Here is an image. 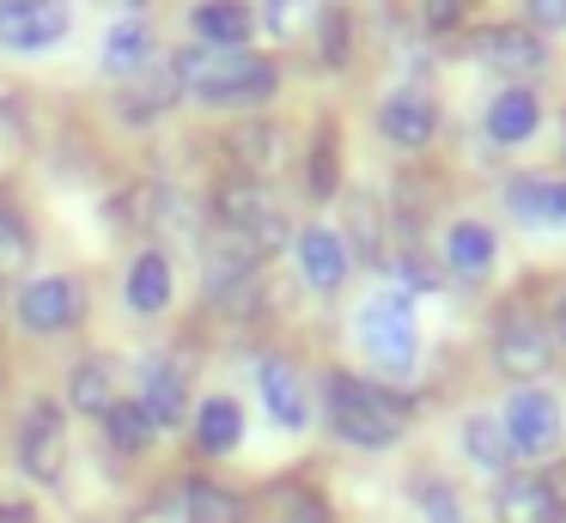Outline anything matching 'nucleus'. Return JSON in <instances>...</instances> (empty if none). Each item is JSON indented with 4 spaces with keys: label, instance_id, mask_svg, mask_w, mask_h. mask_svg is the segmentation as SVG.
<instances>
[{
    "label": "nucleus",
    "instance_id": "29",
    "mask_svg": "<svg viewBox=\"0 0 566 523\" xmlns=\"http://www.w3.org/2000/svg\"><path fill=\"white\" fill-rule=\"evenodd\" d=\"M420 511H427V523H463V505H457V487L444 481H420Z\"/></svg>",
    "mask_w": 566,
    "mask_h": 523
},
{
    "label": "nucleus",
    "instance_id": "31",
    "mask_svg": "<svg viewBox=\"0 0 566 523\" xmlns=\"http://www.w3.org/2000/svg\"><path fill=\"white\" fill-rule=\"evenodd\" d=\"M311 19V0H262V24L274 36H298V24Z\"/></svg>",
    "mask_w": 566,
    "mask_h": 523
},
{
    "label": "nucleus",
    "instance_id": "23",
    "mask_svg": "<svg viewBox=\"0 0 566 523\" xmlns=\"http://www.w3.org/2000/svg\"><path fill=\"white\" fill-rule=\"evenodd\" d=\"M463 457L475 462L481 474H505L517 450H512V438H505V426L493 420V414H469L463 420Z\"/></svg>",
    "mask_w": 566,
    "mask_h": 523
},
{
    "label": "nucleus",
    "instance_id": "27",
    "mask_svg": "<svg viewBox=\"0 0 566 523\" xmlns=\"http://www.w3.org/2000/svg\"><path fill=\"white\" fill-rule=\"evenodd\" d=\"M116 401V377H111V359H80L74 365V408L104 420V408Z\"/></svg>",
    "mask_w": 566,
    "mask_h": 523
},
{
    "label": "nucleus",
    "instance_id": "33",
    "mask_svg": "<svg viewBox=\"0 0 566 523\" xmlns=\"http://www.w3.org/2000/svg\"><path fill=\"white\" fill-rule=\"evenodd\" d=\"M274 523H329V511H323L317 493H286V505H281Z\"/></svg>",
    "mask_w": 566,
    "mask_h": 523
},
{
    "label": "nucleus",
    "instance_id": "32",
    "mask_svg": "<svg viewBox=\"0 0 566 523\" xmlns=\"http://www.w3.org/2000/svg\"><path fill=\"white\" fill-rule=\"evenodd\" d=\"M323 61H329V67H342V61H347V49H354V31H347V12H323Z\"/></svg>",
    "mask_w": 566,
    "mask_h": 523
},
{
    "label": "nucleus",
    "instance_id": "12",
    "mask_svg": "<svg viewBox=\"0 0 566 523\" xmlns=\"http://www.w3.org/2000/svg\"><path fill=\"white\" fill-rule=\"evenodd\" d=\"M505 213L530 231H566V177H512Z\"/></svg>",
    "mask_w": 566,
    "mask_h": 523
},
{
    "label": "nucleus",
    "instance_id": "22",
    "mask_svg": "<svg viewBox=\"0 0 566 523\" xmlns=\"http://www.w3.org/2000/svg\"><path fill=\"white\" fill-rule=\"evenodd\" d=\"M493 255H500V243H493V231L481 226V219H457V226L444 231V262H451V274L475 280L493 268Z\"/></svg>",
    "mask_w": 566,
    "mask_h": 523
},
{
    "label": "nucleus",
    "instance_id": "34",
    "mask_svg": "<svg viewBox=\"0 0 566 523\" xmlns=\"http://www.w3.org/2000/svg\"><path fill=\"white\" fill-rule=\"evenodd\" d=\"M530 24H542V31H554V24H566V0H524Z\"/></svg>",
    "mask_w": 566,
    "mask_h": 523
},
{
    "label": "nucleus",
    "instance_id": "21",
    "mask_svg": "<svg viewBox=\"0 0 566 523\" xmlns=\"http://www.w3.org/2000/svg\"><path fill=\"white\" fill-rule=\"evenodd\" d=\"M171 292H177L171 262H165L159 250H140L135 268H128V311H135V316H159L165 304H171Z\"/></svg>",
    "mask_w": 566,
    "mask_h": 523
},
{
    "label": "nucleus",
    "instance_id": "1",
    "mask_svg": "<svg viewBox=\"0 0 566 523\" xmlns=\"http://www.w3.org/2000/svg\"><path fill=\"white\" fill-rule=\"evenodd\" d=\"M177 73V92L201 97V104H262V97L281 85V73H274V61L262 55H244V49H184V55L171 61Z\"/></svg>",
    "mask_w": 566,
    "mask_h": 523
},
{
    "label": "nucleus",
    "instance_id": "28",
    "mask_svg": "<svg viewBox=\"0 0 566 523\" xmlns=\"http://www.w3.org/2000/svg\"><path fill=\"white\" fill-rule=\"evenodd\" d=\"M184 505H189L184 523H244V499L226 493V487H213V481H196Z\"/></svg>",
    "mask_w": 566,
    "mask_h": 523
},
{
    "label": "nucleus",
    "instance_id": "26",
    "mask_svg": "<svg viewBox=\"0 0 566 523\" xmlns=\"http://www.w3.org/2000/svg\"><path fill=\"white\" fill-rule=\"evenodd\" d=\"M104 438H111L116 450H123V457H135V450H147L153 438V420H147V408H140V401H111V408H104Z\"/></svg>",
    "mask_w": 566,
    "mask_h": 523
},
{
    "label": "nucleus",
    "instance_id": "20",
    "mask_svg": "<svg viewBox=\"0 0 566 523\" xmlns=\"http://www.w3.org/2000/svg\"><path fill=\"white\" fill-rule=\"evenodd\" d=\"M536 122H542L536 92H530V85H505V92L488 104V140H500V146H524L530 134H536Z\"/></svg>",
    "mask_w": 566,
    "mask_h": 523
},
{
    "label": "nucleus",
    "instance_id": "5",
    "mask_svg": "<svg viewBox=\"0 0 566 523\" xmlns=\"http://www.w3.org/2000/svg\"><path fill=\"white\" fill-rule=\"evenodd\" d=\"M13 457L25 469V481L55 487L62 481V462H67V414L55 401H31L19 414V432H13Z\"/></svg>",
    "mask_w": 566,
    "mask_h": 523
},
{
    "label": "nucleus",
    "instance_id": "30",
    "mask_svg": "<svg viewBox=\"0 0 566 523\" xmlns=\"http://www.w3.org/2000/svg\"><path fill=\"white\" fill-rule=\"evenodd\" d=\"M311 195H335V128H317V146H311Z\"/></svg>",
    "mask_w": 566,
    "mask_h": 523
},
{
    "label": "nucleus",
    "instance_id": "4",
    "mask_svg": "<svg viewBox=\"0 0 566 523\" xmlns=\"http://www.w3.org/2000/svg\"><path fill=\"white\" fill-rule=\"evenodd\" d=\"M213 219H220V231L232 238L238 255H250V262H262V255H274L293 231H286V207L274 201L269 182H250V177H226L220 189H213Z\"/></svg>",
    "mask_w": 566,
    "mask_h": 523
},
{
    "label": "nucleus",
    "instance_id": "16",
    "mask_svg": "<svg viewBox=\"0 0 566 523\" xmlns=\"http://www.w3.org/2000/svg\"><path fill=\"white\" fill-rule=\"evenodd\" d=\"M140 408H147L153 432H171L189 414V384H184V372H177V359L159 353V359L140 365Z\"/></svg>",
    "mask_w": 566,
    "mask_h": 523
},
{
    "label": "nucleus",
    "instance_id": "14",
    "mask_svg": "<svg viewBox=\"0 0 566 523\" xmlns=\"http://www.w3.org/2000/svg\"><path fill=\"white\" fill-rule=\"evenodd\" d=\"M293 250H298V280H305L311 292H335L347 274H354L342 231H329V226H305Z\"/></svg>",
    "mask_w": 566,
    "mask_h": 523
},
{
    "label": "nucleus",
    "instance_id": "7",
    "mask_svg": "<svg viewBox=\"0 0 566 523\" xmlns=\"http://www.w3.org/2000/svg\"><path fill=\"white\" fill-rule=\"evenodd\" d=\"M74 24L67 0H0V49L13 55H43L55 49Z\"/></svg>",
    "mask_w": 566,
    "mask_h": 523
},
{
    "label": "nucleus",
    "instance_id": "8",
    "mask_svg": "<svg viewBox=\"0 0 566 523\" xmlns=\"http://www.w3.org/2000/svg\"><path fill=\"white\" fill-rule=\"evenodd\" d=\"M80 316H86V292H80L74 274H43L19 292V323L31 335H67Z\"/></svg>",
    "mask_w": 566,
    "mask_h": 523
},
{
    "label": "nucleus",
    "instance_id": "13",
    "mask_svg": "<svg viewBox=\"0 0 566 523\" xmlns=\"http://www.w3.org/2000/svg\"><path fill=\"white\" fill-rule=\"evenodd\" d=\"M378 128L390 146L420 153V146H432V134H439V104H432L427 92H390L378 104Z\"/></svg>",
    "mask_w": 566,
    "mask_h": 523
},
{
    "label": "nucleus",
    "instance_id": "9",
    "mask_svg": "<svg viewBox=\"0 0 566 523\" xmlns=\"http://www.w3.org/2000/svg\"><path fill=\"white\" fill-rule=\"evenodd\" d=\"M493 365L505 377H542L554 365V335L530 311H505L493 328Z\"/></svg>",
    "mask_w": 566,
    "mask_h": 523
},
{
    "label": "nucleus",
    "instance_id": "19",
    "mask_svg": "<svg viewBox=\"0 0 566 523\" xmlns=\"http://www.w3.org/2000/svg\"><path fill=\"white\" fill-rule=\"evenodd\" d=\"M250 7L244 0H201L196 12H189V31H196L201 49H238L250 43Z\"/></svg>",
    "mask_w": 566,
    "mask_h": 523
},
{
    "label": "nucleus",
    "instance_id": "6",
    "mask_svg": "<svg viewBox=\"0 0 566 523\" xmlns=\"http://www.w3.org/2000/svg\"><path fill=\"white\" fill-rule=\"evenodd\" d=\"M500 426H505V438H512L517 457H548V450L560 444V432H566L560 396H554V389H542V384H524L512 401H505Z\"/></svg>",
    "mask_w": 566,
    "mask_h": 523
},
{
    "label": "nucleus",
    "instance_id": "2",
    "mask_svg": "<svg viewBox=\"0 0 566 523\" xmlns=\"http://www.w3.org/2000/svg\"><path fill=\"white\" fill-rule=\"evenodd\" d=\"M323 414H329L335 438H347V444H359V450L396 444L402 426H408L396 389L371 384V377H347V372H335L329 384H323Z\"/></svg>",
    "mask_w": 566,
    "mask_h": 523
},
{
    "label": "nucleus",
    "instance_id": "36",
    "mask_svg": "<svg viewBox=\"0 0 566 523\" xmlns=\"http://www.w3.org/2000/svg\"><path fill=\"white\" fill-rule=\"evenodd\" d=\"M554 341H560V347H566V292H560V299H554Z\"/></svg>",
    "mask_w": 566,
    "mask_h": 523
},
{
    "label": "nucleus",
    "instance_id": "24",
    "mask_svg": "<svg viewBox=\"0 0 566 523\" xmlns=\"http://www.w3.org/2000/svg\"><path fill=\"white\" fill-rule=\"evenodd\" d=\"M238 438H244V408H238L232 396H208L196 408V444L208 450V457H226V450H238Z\"/></svg>",
    "mask_w": 566,
    "mask_h": 523
},
{
    "label": "nucleus",
    "instance_id": "17",
    "mask_svg": "<svg viewBox=\"0 0 566 523\" xmlns=\"http://www.w3.org/2000/svg\"><path fill=\"white\" fill-rule=\"evenodd\" d=\"M256 384H262V408L274 414V426H286V432H305V426H311V396H305V377H298V365L262 359Z\"/></svg>",
    "mask_w": 566,
    "mask_h": 523
},
{
    "label": "nucleus",
    "instance_id": "35",
    "mask_svg": "<svg viewBox=\"0 0 566 523\" xmlns=\"http://www.w3.org/2000/svg\"><path fill=\"white\" fill-rule=\"evenodd\" d=\"M457 19H463V0H427V24H432V31H451Z\"/></svg>",
    "mask_w": 566,
    "mask_h": 523
},
{
    "label": "nucleus",
    "instance_id": "15",
    "mask_svg": "<svg viewBox=\"0 0 566 523\" xmlns=\"http://www.w3.org/2000/svg\"><path fill=\"white\" fill-rule=\"evenodd\" d=\"M286 153H293V140H286L281 122H238V128H232L238 177H250V182H269L274 170L286 165Z\"/></svg>",
    "mask_w": 566,
    "mask_h": 523
},
{
    "label": "nucleus",
    "instance_id": "3",
    "mask_svg": "<svg viewBox=\"0 0 566 523\" xmlns=\"http://www.w3.org/2000/svg\"><path fill=\"white\" fill-rule=\"evenodd\" d=\"M354 335H359V353L378 365L384 377H415L420 365V316H415V299L402 286H384L359 304L354 316Z\"/></svg>",
    "mask_w": 566,
    "mask_h": 523
},
{
    "label": "nucleus",
    "instance_id": "18",
    "mask_svg": "<svg viewBox=\"0 0 566 523\" xmlns=\"http://www.w3.org/2000/svg\"><path fill=\"white\" fill-rule=\"evenodd\" d=\"M500 523H566V505L560 493H554V481H542V474H512V481L500 487Z\"/></svg>",
    "mask_w": 566,
    "mask_h": 523
},
{
    "label": "nucleus",
    "instance_id": "10",
    "mask_svg": "<svg viewBox=\"0 0 566 523\" xmlns=\"http://www.w3.org/2000/svg\"><path fill=\"white\" fill-rule=\"evenodd\" d=\"M542 36L530 31V24H493V31L475 36V61L488 73H505V80H530V73H542Z\"/></svg>",
    "mask_w": 566,
    "mask_h": 523
},
{
    "label": "nucleus",
    "instance_id": "11",
    "mask_svg": "<svg viewBox=\"0 0 566 523\" xmlns=\"http://www.w3.org/2000/svg\"><path fill=\"white\" fill-rule=\"evenodd\" d=\"M104 73H116V80H140V73H153V61H159V31H153L140 12H128V19H116L111 31H104V49H98Z\"/></svg>",
    "mask_w": 566,
    "mask_h": 523
},
{
    "label": "nucleus",
    "instance_id": "25",
    "mask_svg": "<svg viewBox=\"0 0 566 523\" xmlns=\"http://www.w3.org/2000/svg\"><path fill=\"white\" fill-rule=\"evenodd\" d=\"M347 262H384V219L371 195H354L347 201Z\"/></svg>",
    "mask_w": 566,
    "mask_h": 523
}]
</instances>
